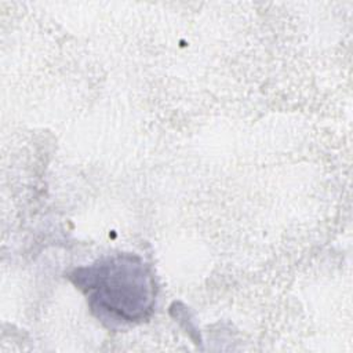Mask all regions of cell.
Segmentation results:
<instances>
[{
    "instance_id": "cell-1",
    "label": "cell",
    "mask_w": 353,
    "mask_h": 353,
    "mask_svg": "<svg viewBox=\"0 0 353 353\" xmlns=\"http://www.w3.org/2000/svg\"><path fill=\"white\" fill-rule=\"evenodd\" d=\"M134 259L123 256L90 269L87 284L95 291L92 299L99 307L130 321L142 319L153 301V283L142 263H134Z\"/></svg>"
}]
</instances>
